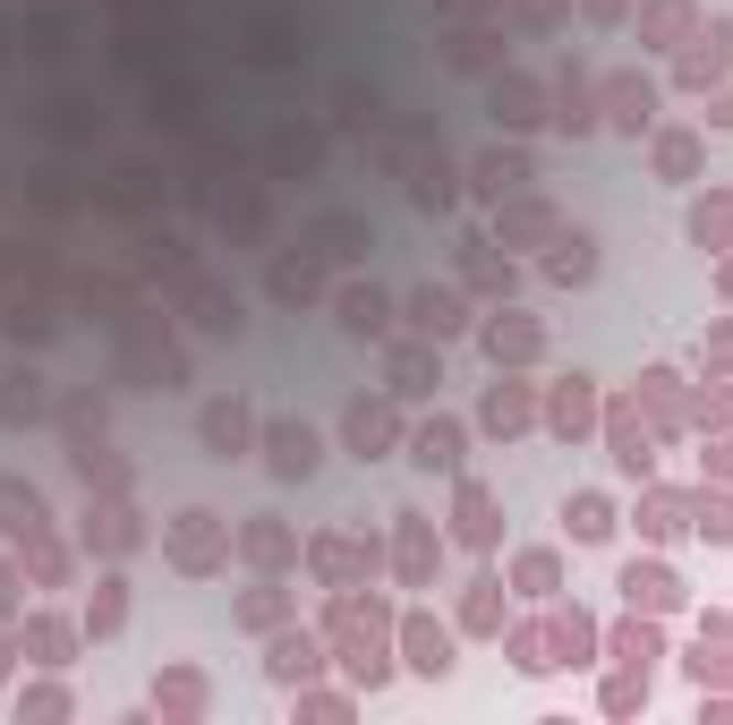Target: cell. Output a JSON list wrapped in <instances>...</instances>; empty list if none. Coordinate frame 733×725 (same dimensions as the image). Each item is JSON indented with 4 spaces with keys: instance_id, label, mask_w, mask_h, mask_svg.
I'll return each instance as SVG.
<instances>
[{
    "instance_id": "2",
    "label": "cell",
    "mask_w": 733,
    "mask_h": 725,
    "mask_svg": "<svg viewBox=\"0 0 733 725\" xmlns=\"http://www.w3.org/2000/svg\"><path fill=\"white\" fill-rule=\"evenodd\" d=\"M520 180H529V163H520V154H495V163L478 171V188H495V197H504V188H520Z\"/></svg>"
},
{
    "instance_id": "4",
    "label": "cell",
    "mask_w": 733,
    "mask_h": 725,
    "mask_svg": "<svg viewBox=\"0 0 733 725\" xmlns=\"http://www.w3.org/2000/svg\"><path fill=\"white\" fill-rule=\"evenodd\" d=\"M0 521H9V529H34V521H43V504L18 495V487H0Z\"/></svg>"
},
{
    "instance_id": "1",
    "label": "cell",
    "mask_w": 733,
    "mask_h": 725,
    "mask_svg": "<svg viewBox=\"0 0 733 725\" xmlns=\"http://www.w3.org/2000/svg\"><path fill=\"white\" fill-rule=\"evenodd\" d=\"M273 469H282V478H308V469H316V435L308 428H273Z\"/></svg>"
},
{
    "instance_id": "3",
    "label": "cell",
    "mask_w": 733,
    "mask_h": 725,
    "mask_svg": "<svg viewBox=\"0 0 733 725\" xmlns=\"http://www.w3.org/2000/svg\"><path fill=\"white\" fill-rule=\"evenodd\" d=\"M342 316H351V333H384V299H376V291H351V307H342Z\"/></svg>"
},
{
    "instance_id": "5",
    "label": "cell",
    "mask_w": 733,
    "mask_h": 725,
    "mask_svg": "<svg viewBox=\"0 0 733 725\" xmlns=\"http://www.w3.org/2000/svg\"><path fill=\"white\" fill-rule=\"evenodd\" d=\"M572 529H580V538H606V504H597V495H580V504H572Z\"/></svg>"
},
{
    "instance_id": "6",
    "label": "cell",
    "mask_w": 733,
    "mask_h": 725,
    "mask_svg": "<svg viewBox=\"0 0 733 725\" xmlns=\"http://www.w3.org/2000/svg\"><path fill=\"white\" fill-rule=\"evenodd\" d=\"M418 462L444 469V462H452V428H427V435H418Z\"/></svg>"
}]
</instances>
